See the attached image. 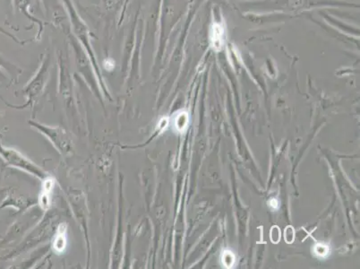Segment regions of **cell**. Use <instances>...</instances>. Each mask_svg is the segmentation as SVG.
<instances>
[{
    "label": "cell",
    "instance_id": "cell-1",
    "mask_svg": "<svg viewBox=\"0 0 360 269\" xmlns=\"http://www.w3.org/2000/svg\"><path fill=\"white\" fill-rule=\"evenodd\" d=\"M224 39H225V32L222 25L217 23L213 24L210 31L211 46L217 51L221 50L224 44Z\"/></svg>",
    "mask_w": 360,
    "mask_h": 269
},
{
    "label": "cell",
    "instance_id": "cell-2",
    "mask_svg": "<svg viewBox=\"0 0 360 269\" xmlns=\"http://www.w3.org/2000/svg\"><path fill=\"white\" fill-rule=\"evenodd\" d=\"M270 238H271V240L273 241V243L277 244L280 241V228L278 226H273V228L271 229Z\"/></svg>",
    "mask_w": 360,
    "mask_h": 269
},
{
    "label": "cell",
    "instance_id": "cell-3",
    "mask_svg": "<svg viewBox=\"0 0 360 269\" xmlns=\"http://www.w3.org/2000/svg\"><path fill=\"white\" fill-rule=\"evenodd\" d=\"M295 240V232L294 229L292 228V226H287L285 229V240L287 243H292Z\"/></svg>",
    "mask_w": 360,
    "mask_h": 269
}]
</instances>
